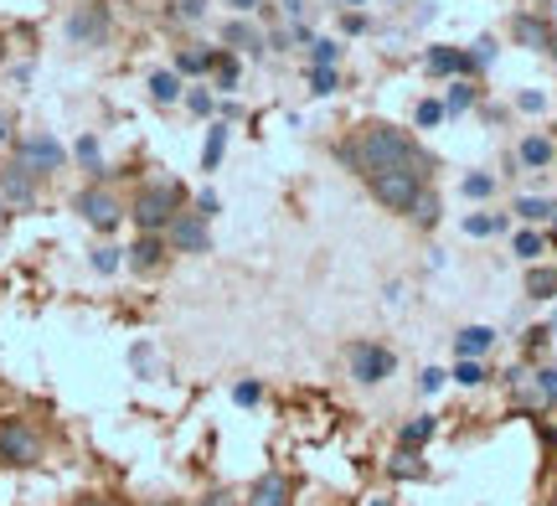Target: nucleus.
Here are the masks:
<instances>
[{
    "label": "nucleus",
    "instance_id": "1a4fd4ad",
    "mask_svg": "<svg viewBox=\"0 0 557 506\" xmlns=\"http://www.w3.org/2000/svg\"><path fill=\"white\" fill-rule=\"evenodd\" d=\"M289 502H295V481L284 470H269V476H259L248 486V502L243 506H289Z\"/></svg>",
    "mask_w": 557,
    "mask_h": 506
},
{
    "label": "nucleus",
    "instance_id": "6e6552de",
    "mask_svg": "<svg viewBox=\"0 0 557 506\" xmlns=\"http://www.w3.org/2000/svg\"><path fill=\"white\" fill-rule=\"evenodd\" d=\"M62 161H67V156H62V145L52 140V135H32V140H21V165H26L32 176H47V171H58Z\"/></svg>",
    "mask_w": 557,
    "mask_h": 506
},
{
    "label": "nucleus",
    "instance_id": "de8ad7c7",
    "mask_svg": "<svg viewBox=\"0 0 557 506\" xmlns=\"http://www.w3.org/2000/svg\"><path fill=\"white\" fill-rule=\"evenodd\" d=\"M0 218H5V202H0Z\"/></svg>",
    "mask_w": 557,
    "mask_h": 506
},
{
    "label": "nucleus",
    "instance_id": "4c0bfd02",
    "mask_svg": "<svg viewBox=\"0 0 557 506\" xmlns=\"http://www.w3.org/2000/svg\"><path fill=\"white\" fill-rule=\"evenodd\" d=\"M465 227H470V233H496V218H470Z\"/></svg>",
    "mask_w": 557,
    "mask_h": 506
},
{
    "label": "nucleus",
    "instance_id": "20e7f679",
    "mask_svg": "<svg viewBox=\"0 0 557 506\" xmlns=\"http://www.w3.org/2000/svg\"><path fill=\"white\" fill-rule=\"evenodd\" d=\"M423 176H429V171H418V165H393V171L367 176V186H372V197H377L387 212H408V207L418 202V192H423Z\"/></svg>",
    "mask_w": 557,
    "mask_h": 506
},
{
    "label": "nucleus",
    "instance_id": "b1692460",
    "mask_svg": "<svg viewBox=\"0 0 557 506\" xmlns=\"http://www.w3.org/2000/svg\"><path fill=\"white\" fill-rule=\"evenodd\" d=\"M470 103H475V88H470V83H455V88H449V103H444V109H449V114H459V109H470Z\"/></svg>",
    "mask_w": 557,
    "mask_h": 506
},
{
    "label": "nucleus",
    "instance_id": "9d476101",
    "mask_svg": "<svg viewBox=\"0 0 557 506\" xmlns=\"http://www.w3.org/2000/svg\"><path fill=\"white\" fill-rule=\"evenodd\" d=\"M67 37L83 41V47H94V41L109 37V11L103 5H78L73 21H67Z\"/></svg>",
    "mask_w": 557,
    "mask_h": 506
},
{
    "label": "nucleus",
    "instance_id": "58836bf2",
    "mask_svg": "<svg viewBox=\"0 0 557 506\" xmlns=\"http://www.w3.org/2000/svg\"><path fill=\"white\" fill-rule=\"evenodd\" d=\"M201 5H207V0H181V16L197 21V16H201Z\"/></svg>",
    "mask_w": 557,
    "mask_h": 506
},
{
    "label": "nucleus",
    "instance_id": "09e8293b",
    "mask_svg": "<svg viewBox=\"0 0 557 506\" xmlns=\"http://www.w3.org/2000/svg\"><path fill=\"white\" fill-rule=\"evenodd\" d=\"M372 506H387V502H372Z\"/></svg>",
    "mask_w": 557,
    "mask_h": 506
},
{
    "label": "nucleus",
    "instance_id": "393cba45",
    "mask_svg": "<svg viewBox=\"0 0 557 506\" xmlns=\"http://www.w3.org/2000/svg\"><path fill=\"white\" fill-rule=\"evenodd\" d=\"M444 114H449V109H444V103H438V99L418 103V124H423V129H434V124H444Z\"/></svg>",
    "mask_w": 557,
    "mask_h": 506
},
{
    "label": "nucleus",
    "instance_id": "9b49d317",
    "mask_svg": "<svg viewBox=\"0 0 557 506\" xmlns=\"http://www.w3.org/2000/svg\"><path fill=\"white\" fill-rule=\"evenodd\" d=\"M165 254H171L165 233H139L135 248H129V269H135V274H156L160 263H165Z\"/></svg>",
    "mask_w": 557,
    "mask_h": 506
},
{
    "label": "nucleus",
    "instance_id": "e433bc0d",
    "mask_svg": "<svg viewBox=\"0 0 557 506\" xmlns=\"http://www.w3.org/2000/svg\"><path fill=\"white\" fill-rule=\"evenodd\" d=\"M238 404H259V383H238Z\"/></svg>",
    "mask_w": 557,
    "mask_h": 506
},
{
    "label": "nucleus",
    "instance_id": "f8f14e48",
    "mask_svg": "<svg viewBox=\"0 0 557 506\" xmlns=\"http://www.w3.org/2000/svg\"><path fill=\"white\" fill-rule=\"evenodd\" d=\"M491 342H496V331H491V325H465V331H459V342H455L459 362H475V357H485V351H491Z\"/></svg>",
    "mask_w": 557,
    "mask_h": 506
},
{
    "label": "nucleus",
    "instance_id": "c756f323",
    "mask_svg": "<svg viewBox=\"0 0 557 506\" xmlns=\"http://www.w3.org/2000/svg\"><path fill=\"white\" fill-rule=\"evenodd\" d=\"M310 52H315V67H331V62L341 58V47H336V41H315Z\"/></svg>",
    "mask_w": 557,
    "mask_h": 506
},
{
    "label": "nucleus",
    "instance_id": "f704fd0d",
    "mask_svg": "<svg viewBox=\"0 0 557 506\" xmlns=\"http://www.w3.org/2000/svg\"><path fill=\"white\" fill-rule=\"evenodd\" d=\"M197 506H233V491H207Z\"/></svg>",
    "mask_w": 557,
    "mask_h": 506
},
{
    "label": "nucleus",
    "instance_id": "473e14b6",
    "mask_svg": "<svg viewBox=\"0 0 557 506\" xmlns=\"http://www.w3.org/2000/svg\"><path fill=\"white\" fill-rule=\"evenodd\" d=\"M227 41H238V47H259V37H253V26H227Z\"/></svg>",
    "mask_w": 557,
    "mask_h": 506
},
{
    "label": "nucleus",
    "instance_id": "f3484780",
    "mask_svg": "<svg viewBox=\"0 0 557 506\" xmlns=\"http://www.w3.org/2000/svg\"><path fill=\"white\" fill-rule=\"evenodd\" d=\"M429 67H434V73H459V67H470V58H459L455 47H434V52H429Z\"/></svg>",
    "mask_w": 557,
    "mask_h": 506
},
{
    "label": "nucleus",
    "instance_id": "39448f33",
    "mask_svg": "<svg viewBox=\"0 0 557 506\" xmlns=\"http://www.w3.org/2000/svg\"><path fill=\"white\" fill-rule=\"evenodd\" d=\"M73 207H78V218L94 227V233H114V227H120V218H124V207L114 202L103 186H88V192H78V202H73Z\"/></svg>",
    "mask_w": 557,
    "mask_h": 506
},
{
    "label": "nucleus",
    "instance_id": "37998d69",
    "mask_svg": "<svg viewBox=\"0 0 557 506\" xmlns=\"http://www.w3.org/2000/svg\"><path fill=\"white\" fill-rule=\"evenodd\" d=\"M233 5H238V11H259V0H233Z\"/></svg>",
    "mask_w": 557,
    "mask_h": 506
},
{
    "label": "nucleus",
    "instance_id": "ddd939ff",
    "mask_svg": "<svg viewBox=\"0 0 557 506\" xmlns=\"http://www.w3.org/2000/svg\"><path fill=\"white\" fill-rule=\"evenodd\" d=\"M0 186H5V197H11V202L16 207H26L32 202V197H37V186H32V171H26V165H5V176H0Z\"/></svg>",
    "mask_w": 557,
    "mask_h": 506
},
{
    "label": "nucleus",
    "instance_id": "49530a36",
    "mask_svg": "<svg viewBox=\"0 0 557 506\" xmlns=\"http://www.w3.org/2000/svg\"><path fill=\"white\" fill-rule=\"evenodd\" d=\"M351 5H367V0H351Z\"/></svg>",
    "mask_w": 557,
    "mask_h": 506
},
{
    "label": "nucleus",
    "instance_id": "c85d7f7f",
    "mask_svg": "<svg viewBox=\"0 0 557 506\" xmlns=\"http://www.w3.org/2000/svg\"><path fill=\"white\" fill-rule=\"evenodd\" d=\"M455 383H465V387H475V383H485V367H480V362H459V372H455Z\"/></svg>",
    "mask_w": 557,
    "mask_h": 506
},
{
    "label": "nucleus",
    "instance_id": "2eb2a0df",
    "mask_svg": "<svg viewBox=\"0 0 557 506\" xmlns=\"http://www.w3.org/2000/svg\"><path fill=\"white\" fill-rule=\"evenodd\" d=\"M408 212H413V223H418V227H434V223H438V197L429 192V186H423V192H418V202L408 207Z\"/></svg>",
    "mask_w": 557,
    "mask_h": 506
},
{
    "label": "nucleus",
    "instance_id": "5701e85b",
    "mask_svg": "<svg viewBox=\"0 0 557 506\" xmlns=\"http://www.w3.org/2000/svg\"><path fill=\"white\" fill-rule=\"evenodd\" d=\"M527 289H532L537 300H547V295H553V289H557V274H553V269H537V274L527 280Z\"/></svg>",
    "mask_w": 557,
    "mask_h": 506
},
{
    "label": "nucleus",
    "instance_id": "0eeeda50",
    "mask_svg": "<svg viewBox=\"0 0 557 506\" xmlns=\"http://www.w3.org/2000/svg\"><path fill=\"white\" fill-rule=\"evenodd\" d=\"M393 351L387 346H372V342H357V351H351V372H357V383H382V378H393Z\"/></svg>",
    "mask_w": 557,
    "mask_h": 506
},
{
    "label": "nucleus",
    "instance_id": "c03bdc74",
    "mask_svg": "<svg viewBox=\"0 0 557 506\" xmlns=\"http://www.w3.org/2000/svg\"><path fill=\"white\" fill-rule=\"evenodd\" d=\"M78 506H120V502H99V496H88V502H78Z\"/></svg>",
    "mask_w": 557,
    "mask_h": 506
},
{
    "label": "nucleus",
    "instance_id": "72a5a7b5",
    "mask_svg": "<svg viewBox=\"0 0 557 506\" xmlns=\"http://www.w3.org/2000/svg\"><path fill=\"white\" fill-rule=\"evenodd\" d=\"M491 176H465V192H470V197H491Z\"/></svg>",
    "mask_w": 557,
    "mask_h": 506
},
{
    "label": "nucleus",
    "instance_id": "a19ab883",
    "mask_svg": "<svg viewBox=\"0 0 557 506\" xmlns=\"http://www.w3.org/2000/svg\"><path fill=\"white\" fill-rule=\"evenodd\" d=\"M191 109H197V114H207V109H212V94H201V88H197V94H191Z\"/></svg>",
    "mask_w": 557,
    "mask_h": 506
},
{
    "label": "nucleus",
    "instance_id": "79ce46f5",
    "mask_svg": "<svg viewBox=\"0 0 557 506\" xmlns=\"http://www.w3.org/2000/svg\"><path fill=\"white\" fill-rule=\"evenodd\" d=\"M542 387H547V398H557V372H542Z\"/></svg>",
    "mask_w": 557,
    "mask_h": 506
},
{
    "label": "nucleus",
    "instance_id": "4468645a",
    "mask_svg": "<svg viewBox=\"0 0 557 506\" xmlns=\"http://www.w3.org/2000/svg\"><path fill=\"white\" fill-rule=\"evenodd\" d=\"M222 150H227V124H212V129H207V150H201V165H207V171H218Z\"/></svg>",
    "mask_w": 557,
    "mask_h": 506
},
{
    "label": "nucleus",
    "instance_id": "ea45409f",
    "mask_svg": "<svg viewBox=\"0 0 557 506\" xmlns=\"http://www.w3.org/2000/svg\"><path fill=\"white\" fill-rule=\"evenodd\" d=\"M438 383H444V372H438V367H429V372H423V393H434Z\"/></svg>",
    "mask_w": 557,
    "mask_h": 506
},
{
    "label": "nucleus",
    "instance_id": "cd10ccee",
    "mask_svg": "<svg viewBox=\"0 0 557 506\" xmlns=\"http://www.w3.org/2000/svg\"><path fill=\"white\" fill-rule=\"evenodd\" d=\"M517 212H521V218H527V223H542V218H547L553 207H547V202H537V197H521V202H517Z\"/></svg>",
    "mask_w": 557,
    "mask_h": 506
},
{
    "label": "nucleus",
    "instance_id": "f257e3e1",
    "mask_svg": "<svg viewBox=\"0 0 557 506\" xmlns=\"http://www.w3.org/2000/svg\"><path fill=\"white\" fill-rule=\"evenodd\" d=\"M351 165H357L361 176H377V171H393V165H418V171H429L423 150H418L403 129H393V124H372V129L357 140V150H351Z\"/></svg>",
    "mask_w": 557,
    "mask_h": 506
},
{
    "label": "nucleus",
    "instance_id": "dca6fc26",
    "mask_svg": "<svg viewBox=\"0 0 557 506\" xmlns=\"http://www.w3.org/2000/svg\"><path fill=\"white\" fill-rule=\"evenodd\" d=\"M150 94H156V103H176L181 99V78L176 73H150Z\"/></svg>",
    "mask_w": 557,
    "mask_h": 506
},
{
    "label": "nucleus",
    "instance_id": "423d86ee",
    "mask_svg": "<svg viewBox=\"0 0 557 506\" xmlns=\"http://www.w3.org/2000/svg\"><path fill=\"white\" fill-rule=\"evenodd\" d=\"M165 244H171V254H207V248H212L207 218H197V212H176V223L165 227Z\"/></svg>",
    "mask_w": 557,
    "mask_h": 506
},
{
    "label": "nucleus",
    "instance_id": "7c9ffc66",
    "mask_svg": "<svg viewBox=\"0 0 557 506\" xmlns=\"http://www.w3.org/2000/svg\"><path fill=\"white\" fill-rule=\"evenodd\" d=\"M212 67H218L222 88H233V83H238V58H218V62H212Z\"/></svg>",
    "mask_w": 557,
    "mask_h": 506
},
{
    "label": "nucleus",
    "instance_id": "a878e982",
    "mask_svg": "<svg viewBox=\"0 0 557 506\" xmlns=\"http://www.w3.org/2000/svg\"><path fill=\"white\" fill-rule=\"evenodd\" d=\"M94 269H99V274H114V269H120V248H114V244L94 248Z\"/></svg>",
    "mask_w": 557,
    "mask_h": 506
},
{
    "label": "nucleus",
    "instance_id": "412c9836",
    "mask_svg": "<svg viewBox=\"0 0 557 506\" xmlns=\"http://www.w3.org/2000/svg\"><path fill=\"white\" fill-rule=\"evenodd\" d=\"M218 62V52H181L176 58V73H207Z\"/></svg>",
    "mask_w": 557,
    "mask_h": 506
},
{
    "label": "nucleus",
    "instance_id": "aec40b11",
    "mask_svg": "<svg viewBox=\"0 0 557 506\" xmlns=\"http://www.w3.org/2000/svg\"><path fill=\"white\" fill-rule=\"evenodd\" d=\"M521 161H527V165H547V161H553V145L537 140V135H532V140H521Z\"/></svg>",
    "mask_w": 557,
    "mask_h": 506
},
{
    "label": "nucleus",
    "instance_id": "a211bd4d",
    "mask_svg": "<svg viewBox=\"0 0 557 506\" xmlns=\"http://www.w3.org/2000/svg\"><path fill=\"white\" fill-rule=\"evenodd\" d=\"M517 37L532 41V47H553V32H547L542 21H532V16H517Z\"/></svg>",
    "mask_w": 557,
    "mask_h": 506
},
{
    "label": "nucleus",
    "instance_id": "c9c22d12",
    "mask_svg": "<svg viewBox=\"0 0 557 506\" xmlns=\"http://www.w3.org/2000/svg\"><path fill=\"white\" fill-rule=\"evenodd\" d=\"M212 212H218V197H212V192H201V197H197V218H212Z\"/></svg>",
    "mask_w": 557,
    "mask_h": 506
},
{
    "label": "nucleus",
    "instance_id": "2f4dec72",
    "mask_svg": "<svg viewBox=\"0 0 557 506\" xmlns=\"http://www.w3.org/2000/svg\"><path fill=\"white\" fill-rule=\"evenodd\" d=\"M517 254H521V259H537L542 238H537V233H517Z\"/></svg>",
    "mask_w": 557,
    "mask_h": 506
},
{
    "label": "nucleus",
    "instance_id": "f03ea898",
    "mask_svg": "<svg viewBox=\"0 0 557 506\" xmlns=\"http://www.w3.org/2000/svg\"><path fill=\"white\" fill-rule=\"evenodd\" d=\"M181 202H186V192H181L176 182L139 186V192H135V207H129V218H135L139 233H165V227L176 223Z\"/></svg>",
    "mask_w": 557,
    "mask_h": 506
},
{
    "label": "nucleus",
    "instance_id": "bb28decb",
    "mask_svg": "<svg viewBox=\"0 0 557 506\" xmlns=\"http://www.w3.org/2000/svg\"><path fill=\"white\" fill-rule=\"evenodd\" d=\"M310 88L315 94H336V67H310Z\"/></svg>",
    "mask_w": 557,
    "mask_h": 506
},
{
    "label": "nucleus",
    "instance_id": "6ab92c4d",
    "mask_svg": "<svg viewBox=\"0 0 557 506\" xmlns=\"http://www.w3.org/2000/svg\"><path fill=\"white\" fill-rule=\"evenodd\" d=\"M434 434V419H413V424H403V434H398V445L403 449H418L423 440Z\"/></svg>",
    "mask_w": 557,
    "mask_h": 506
},
{
    "label": "nucleus",
    "instance_id": "7ed1b4c3",
    "mask_svg": "<svg viewBox=\"0 0 557 506\" xmlns=\"http://www.w3.org/2000/svg\"><path fill=\"white\" fill-rule=\"evenodd\" d=\"M41 434L26 414H0V466L11 470H32L41 460Z\"/></svg>",
    "mask_w": 557,
    "mask_h": 506
},
{
    "label": "nucleus",
    "instance_id": "4be33fe9",
    "mask_svg": "<svg viewBox=\"0 0 557 506\" xmlns=\"http://www.w3.org/2000/svg\"><path fill=\"white\" fill-rule=\"evenodd\" d=\"M78 161L88 165L94 176H103V156H99V140H94V135H83L78 140Z\"/></svg>",
    "mask_w": 557,
    "mask_h": 506
},
{
    "label": "nucleus",
    "instance_id": "a18cd8bd",
    "mask_svg": "<svg viewBox=\"0 0 557 506\" xmlns=\"http://www.w3.org/2000/svg\"><path fill=\"white\" fill-rule=\"evenodd\" d=\"M553 58H557V37H553Z\"/></svg>",
    "mask_w": 557,
    "mask_h": 506
},
{
    "label": "nucleus",
    "instance_id": "8fccbe9b",
    "mask_svg": "<svg viewBox=\"0 0 557 506\" xmlns=\"http://www.w3.org/2000/svg\"><path fill=\"white\" fill-rule=\"evenodd\" d=\"M553 238H557V227H553Z\"/></svg>",
    "mask_w": 557,
    "mask_h": 506
}]
</instances>
